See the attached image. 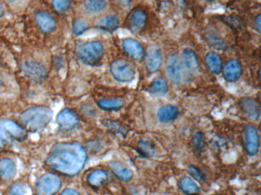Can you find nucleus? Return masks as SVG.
<instances>
[{
    "label": "nucleus",
    "instance_id": "32",
    "mask_svg": "<svg viewBox=\"0 0 261 195\" xmlns=\"http://www.w3.org/2000/svg\"><path fill=\"white\" fill-rule=\"evenodd\" d=\"M188 170H189L191 175H192L194 178L198 180V181H202V180H204V175H203L202 172H201L198 168H196V167L193 166V165H190Z\"/></svg>",
    "mask_w": 261,
    "mask_h": 195
},
{
    "label": "nucleus",
    "instance_id": "1",
    "mask_svg": "<svg viewBox=\"0 0 261 195\" xmlns=\"http://www.w3.org/2000/svg\"><path fill=\"white\" fill-rule=\"evenodd\" d=\"M87 158V152L80 143H60L53 146L46 164L59 173L74 176L83 169Z\"/></svg>",
    "mask_w": 261,
    "mask_h": 195
},
{
    "label": "nucleus",
    "instance_id": "20",
    "mask_svg": "<svg viewBox=\"0 0 261 195\" xmlns=\"http://www.w3.org/2000/svg\"><path fill=\"white\" fill-rule=\"evenodd\" d=\"M205 63L209 70L214 74H219L222 71L223 62L222 57L217 53L213 51L207 53L205 56Z\"/></svg>",
    "mask_w": 261,
    "mask_h": 195
},
{
    "label": "nucleus",
    "instance_id": "4",
    "mask_svg": "<svg viewBox=\"0 0 261 195\" xmlns=\"http://www.w3.org/2000/svg\"><path fill=\"white\" fill-rule=\"evenodd\" d=\"M26 137V130L15 121H0V147H6L14 140H24Z\"/></svg>",
    "mask_w": 261,
    "mask_h": 195
},
{
    "label": "nucleus",
    "instance_id": "15",
    "mask_svg": "<svg viewBox=\"0 0 261 195\" xmlns=\"http://www.w3.org/2000/svg\"><path fill=\"white\" fill-rule=\"evenodd\" d=\"M225 79L228 82H234L238 80L242 75V65L237 60H231L227 62L222 68Z\"/></svg>",
    "mask_w": 261,
    "mask_h": 195
},
{
    "label": "nucleus",
    "instance_id": "6",
    "mask_svg": "<svg viewBox=\"0 0 261 195\" xmlns=\"http://www.w3.org/2000/svg\"><path fill=\"white\" fill-rule=\"evenodd\" d=\"M62 187V181L54 173H46L40 177L35 185L37 195H55Z\"/></svg>",
    "mask_w": 261,
    "mask_h": 195
},
{
    "label": "nucleus",
    "instance_id": "2",
    "mask_svg": "<svg viewBox=\"0 0 261 195\" xmlns=\"http://www.w3.org/2000/svg\"><path fill=\"white\" fill-rule=\"evenodd\" d=\"M53 116V111L49 108L35 106L22 112L19 119L25 129L31 132H37L48 125Z\"/></svg>",
    "mask_w": 261,
    "mask_h": 195
},
{
    "label": "nucleus",
    "instance_id": "23",
    "mask_svg": "<svg viewBox=\"0 0 261 195\" xmlns=\"http://www.w3.org/2000/svg\"><path fill=\"white\" fill-rule=\"evenodd\" d=\"M120 26V19L116 15L111 14L105 16L98 22V28L105 32H113Z\"/></svg>",
    "mask_w": 261,
    "mask_h": 195
},
{
    "label": "nucleus",
    "instance_id": "37",
    "mask_svg": "<svg viewBox=\"0 0 261 195\" xmlns=\"http://www.w3.org/2000/svg\"><path fill=\"white\" fill-rule=\"evenodd\" d=\"M4 13H5V10H4V7H3L2 4L0 3V18L4 16Z\"/></svg>",
    "mask_w": 261,
    "mask_h": 195
},
{
    "label": "nucleus",
    "instance_id": "8",
    "mask_svg": "<svg viewBox=\"0 0 261 195\" xmlns=\"http://www.w3.org/2000/svg\"><path fill=\"white\" fill-rule=\"evenodd\" d=\"M147 19V15L143 10L133 9L126 19V26L133 33H138L144 29Z\"/></svg>",
    "mask_w": 261,
    "mask_h": 195
},
{
    "label": "nucleus",
    "instance_id": "25",
    "mask_svg": "<svg viewBox=\"0 0 261 195\" xmlns=\"http://www.w3.org/2000/svg\"><path fill=\"white\" fill-rule=\"evenodd\" d=\"M108 7L107 0H86L84 9L90 14H97L105 11Z\"/></svg>",
    "mask_w": 261,
    "mask_h": 195
},
{
    "label": "nucleus",
    "instance_id": "3",
    "mask_svg": "<svg viewBox=\"0 0 261 195\" xmlns=\"http://www.w3.org/2000/svg\"><path fill=\"white\" fill-rule=\"evenodd\" d=\"M105 55V47L100 41H89L81 44L78 49L79 60L87 66H98Z\"/></svg>",
    "mask_w": 261,
    "mask_h": 195
},
{
    "label": "nucleus",
    "instance_id": "41",
    "mask_svg": "<svg viewBox=\"0 0 261 195\" xmlns=\"http://www.w3.org/2000/svg\"><path fill=\"white\" fill-rule=\"evenodd\" d=\"M0 66H1V60H0Z\"/></svg>",
    "mask_w": 261,
    "mask_h": 195
},
{
    "label": "nucleus",
    "instance_id": "14",
    "mask_svg": "<svg viewBox=\"0 0 261 195\" xmlns=\"http://www.w3.org/2000/svg\"><path fill=\"white\" fill-rule=\"evenodd\" d=\"M240 106L243 113L248 119L256 121L259 118L260 109L259 103L253 98H243L240 101Z\"/></svg>",
    "mask_w": 261,
    "mask_h": 195
},
{
    "label": "nucleus",
    "instance_id": "22",
    "mask_svg": "<svg viewBox=\"0 0 261 195\" xmlns=\"http://www.w3.org/2000/svg\"><path fill=\"white\" fill-rule=\"evenodd\" d=\"M108 177L109 175L105 170H95L87 175V181L91 187H99L107 182Z\"/></svg>",
    "mask_w": 261,
    "mask_h": 195
},
{
    "label": "nucleus",
    "instance_id": "9",
    "mask_svg": "<svg viewBox=\"0 0 261 195\" xmlns=\"http://www.w3.org/2000/svg\"><path fill=\"white\" fill-rule=\"evenodd\" d=\"M22 71L26 77L35 82L44 80L47 76L46 68L36 61L25 62L22 65Z\"/></svg>",
    "mask_w": 261,
    "mask_h": 195
},
{
    "label": "nucleus",
    "instance_id": "28",
    "mask_svg": "<svg viewBox=\"0 0 261 195\" xmlns=\"http://www.w3.org/2000/svg\"><path fill=\"white\" fill-rule=\"evenodd\" d=\"M138 149L141 154L146 157H152L155 154L153 144L149 140H141L138 145Z\"/></svg>",
    "mask_w": 261,
    "mask_h": 195
},
{
    "label": "nucleus",
    "instance_id": "31",
    "mask_svg": "<svg viewBox=\"0 0 261 195\" xmlns=\"http://www.w3.org/2000/svg\"><path fill=\"white\" fill-rule=\"evenodd\" d=\"M9 195H26V187L20 183H15L10 187Z\"/></svg>",
    "mask_w": 261,
    "mask_h": 195
},
{
    "label": "nucleus",
    "instance_id": "21",
    "mask_svg": "<svg viewBox=\"0 0 261 195\" xmlns=\"http://www.w3.org/2000/svg\"><path fill=\"white\" fill-rule=\"evenodd\" d=\"M16 168L11 159H3L0 160V177L4 181H10L16 175Z\"/></svg>",
    "mask_w": 261,
    "mask_h": 195
},
{
    "label": "nucleus",
    "instance_id": "27",
    "mask_svg": "<svg viewBox=\"0 0 261 195\" xmlns=\"http://www.w3.org/2000/svg\"><path fill=\"white\" fill-rule=\"evenodd\" d=\"M97 106L100 109L108 112L121 110L124 106V102L121 100H100L97 101Z\"/></svg>",
    "mask_w": 261,
    "mask_h": 195
},
{
    "label": "nucleus",
    "instance_id": "5",
    "mask_svg": "<svg viewBox=\"0 0 261 195\" xmlns=\"http://www.w3.org/2000/svg\"><path fill=\"white\" fill-rule=\"evenodd\" d=\"M110 70L114 79L123 83L132 82L136 76V71L132 63L124 59L114 60L110 66Z\"/></svg>",
    "mask_w": 261,
    "mask_h": 195
},
{
    "label": "nucleus",
    "instance_id": "26",
    "mask_svg": "<svg viewBox=\"0 0 261 195\" xmlns=\"http://www.w3.org/2000/svg\"><path fill=\"white\" fill-rule=\"evenodd\" d=\"M179 186L180 190L185 194H195L200 190L196 183L189 177L185 176L181 178Z\"/></svg>",
    "mask_w": 261,
    "mask_h": 195
},
{
    "label": "nucleus",
    "instance_id": "40",
    "mask_svg": "<svg viewBox=\"0 0 261 195\" xmlns=\"http://www.w3.org/2000/svg\"><path fill=\"white\" fill-rule=\"evenodd\" d=\"M207 2H212V1H215V0H206Z\"/></svg>",
    "mask_w": 261,
    "mask_h": 195
},
{
    "label": "nucleus",
    "instance_id": "11",
    "mask_svg": "<svg viewBox=\"0 0 261 195\" xmlns=\"http://www.w3.org/2000/svg\"><path fill=\"white\" fill-rule=\"evenodd\" d=\"M80 119L75 111L63 109L57 116V123L62 131H69L75 129L79 125Z\"/></svg>",
    "mask_w": 261,
    "mask_h": 195
},
{
    "label": "nucleus",
    "instance_id": "13",
    "mask_svg": "<svg viewBox=\"0 0 261 195\" xmlns=\"http://www.w3.org/2000/svg\"><path fill=\"white\" fill-rule=\"evenodd\" d=\"M245 148L250 156H255L258 153L259 147V134L256 128L253 125H247L244 130Z\"/></svg>",
    "mask_w": 261,
    "mask_h": 195
},
{
    "label": "nucleus",
    "instance_id": "42",
    "mask_svg": "<svg viewBox=\"0 0 261 195\" xmlns=\"http://www.w3.org/2000/svg\"><path fill=\"white\" fill-rule=\"evenodd\" d=\"M160 195H168V194H165V193H163V194H160Z\"/></svg>",
    "mask_w": 261,
    "mask_h": 195
},
{
    "label": "nucleus",
    "instance_id": "30",
    "mask_svg": "<svg viewBox=\"0 0 261 195\" xmlns=\"http://www.w3.org/2000/svg\"><path fill=\"white\" fill-rule=\"evenodd\" d=\"M88 29V25L87 22L82 19H75L73 24V32L75 35H81Z\"/></svg>",
    "mask_w": 261,
    "mask_h": 195
},
{
    "label": "nucleus",
    "instance_id": "36",
    "mask_svg": "<svg viewBox=\"0 0 261 195\" xmlns=\"http://www.w3.org/2000/svg\"><path fill=\"white\" fill-rule=\"evenodd\" d=\"M120 4L124 6H127L131 3V0H118Z\"/></svg>",
    "mask_w": 261,
    "mask_h": 195
},
{
    "label": "nucleus",
    "instance_id": "29",
    "mask_svg": "<svg viewBox=\"0 0 261 195\" xmlns=\"http://www.w3.org/2000/svg\"><path fill=\"white\" fill-rule=\"evenodd\" d=\"M71 0H53V6L56 11L60 13H65L71 7Z\"/></svg>",
    "mask_w": 261,
    "mask_h": 195
},
{
    "label": "nucleus",
    "instance_id": "17",
    "mask_svg": "<svg viewBox=\"0 0 261 195\" xmlns=\"http://www.w3.org/2000/svg\"><path fill=\"white\" fill-rule=\"evenodd\" d=\"M181 60H182L184 69L189 72L190 73L195 74L199 71L198 57L192 49L185 48L182 51Z\"/></svg>",
    "mask_w": 261,
    "mask_h": 195
},
{
    "label": "nucleus",
    "instance_id": "35",
    "mask_svg": "<svg viewBox=\"0 0 261 195\" xmlns=\"http://www.w3.org/2000/svg\"><path fill=\"white\" fill-rule=\"evenodd\" d=\"M255 27L257 29L258 32H260L261 29V16L260 14H258L255 18L254 20Z\"/></svg>",
    "mask_w": 261,
    "mask_h": 195
},
{
    "label": "nucleus",
    "instance_id": "19",
    "mask_svg": "<svg viewBox=\"0 0 261 195\" xmlns=\"http://www.w3.org/2000/svg\"><path fill=\"white\" fill-rule=\"evenodd\" d=\"M179 110L176 106L166 105L160 108L157 112V118L162 123L167 124L175 121L179 117Z\"/></svg>",
    "mask_w": 261,
    "mask_h": 195
},
{
    "label": "nucleus",
    "instance_id": "34",
    "mask_svg": "<svg viewBox=\"0 0 261 195\" xmlns=\"http://www.w3.org/2000/svg\"><path fill=\"white\" fill-rule=\"evenodd\" d=\"M61 195H81L79 193V192L77 191L76 190H74V189L71 188H67L65 190H64L62 192Z\"/></svg>",
    "mask_w": 261,
    "mask_h": 195
},
{
    "label": "nucleus",
    "instance_id": "24",
    "mask_svg": "<svg viewBox=\"0 0 261 195\" xmlns=\"http://www.w3.org/2000/svg\"><path fill=\"white\" fill-rule=\"evenodd\" d=\"M169 86L167 81L162 77L154 79L149 86L151 94L156 96H163L168 92Z\"/></svg>",
    "mask_w": 261,
    "mask_h": 195
},
{
    "label": "nucleus",
    "instance_id": "10",
    "mask_svg": "<svg viewBox=\"0 0 261 195\" xmlns=\"http://www.w3.org/2000/svg\"><path fill=\"white\" fill-rule=\"evenodd\" d=\"M144 59L147 70L151 73L157 72L163 64V57L161 49L157 46H150L145 52Z\"/></svg>",
    "mask_w": 261,
    "mask_h": 195
},
{
    "label": "nucleus",
    "instance_id": "18",
    "mask_svg": "<svg viewBox=\"0 0 261 195\" xmlns=\"http://www.w3.org/2000/svg\"><path fill=\"white\" fill-rule=\"evenodd\" d=\"M110 168L114 175L122 181H130L133 178V172L127 165L118 161L110 162Z\"/></svg>",
    "mask_w": 261,
    "mask_h": 195
},
{
    "label": "nucleus",
    "instance_id": "39",
    "mask_svg": "<svg viewBox=\"0 0 261 195\" xmlns=\"http://www.w3.org/2000/svg\"><path fill=\"white\" fill-rule=\"evenodd\" d=\"M7 1H8V2H10V3H13V2H15V1H16V0H7Z\"/></svg>",
    "mask_w": 261,
    "mask_h": 195
},
{
    "label": "nucleus",
    "instance_id": "12",
    "mask_svg": "<svg viewBox=\"0 0 261 195\" xmlns=\"http://www.w3.org/2000/svg\"><path fill=\"white\" fill-rule=\"evenodd\" d=\"M122 47L127 55L133 60L141 61L144 59L146 51L137 40L131 38H125L123 40Z\"/></svg>",
    "mask_w": 261,
    "mask_h": 195
},
{
    "label": "nucleus",
    "instance_id": "16",
    "mask_svg": "<svg viewBox=\"0 0 261 195\" xmlns=\"http://www.w3.org/2000/svg\"><path fill=\"white\" fill-rule=\"evenodd\" d=\"M35 19L40 30L44 33H50L56 29L57 25L56 19L47 12L41 11L35 13Z\"/></svg>",
    "mask_w": 261,
    "mask_h": 195
},
{
    "label": "nucleus",
    "instance_id": "7",
    "mask_svg": "<svg viewBox=\"0 0 261 195\" xmlns=\"http://www.w3.org/2000/svg\"><path fill=\"white\" fill-rule=\"evenodd\" d=\"M166 72L168 79L173 83L179 85L184 79V67L180 57L177 54H172L166 60Z\"/></svg>",
    "mask_w": 261,
    "mask_h": 195
},
{
    "label": "nucleus",
    "instance_id": "38",
    "mask_svg": "<svg viewBox=\"0 0 261 195\" xmlns=\"http://www.w3.org/2000/svg\"><path fill=\"white\" fill-rule=\"evenodd\" d=\"M3 85H4V80H3L2 78L0 77V88L2 87Z\"/></svg>",
    "mask_w": 261,
    "mask_h": 195
},
{
    "label": "nucleus",
    "instance_id": "33",
    "mask_svg": "<svg viewBox=\"0 0 261 195\" xmlns=\"http://www.w3.org/2000/svg\"><path fill=\"white\" fill-rule=\"evenodd\" d=\"M204 140L203 134H200V133L195 134V137H194V143H195V146L198 147V148L202 147Z\"/></svg>",
    "mask_w": 261,
    "mask_h": 195
}]
</instances>
